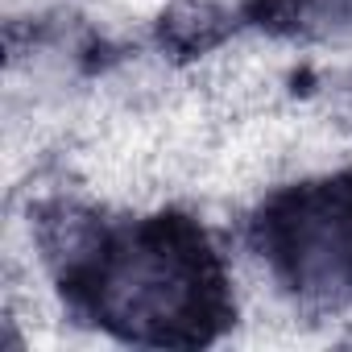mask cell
I'll return each mask as SVG.
<instances>
[{
    "mask_svg": "<svg viewBox=\"0 0 352 352\" xmlns=\"http://www.w3.org/2000/svg\"><path fill=\"white\" fill-rule=\"evenodd\" d=\"M195 265L170 245L129 249L104 278V311L137 331L183 323L195 311Z\"/></svg>",
    "mask_w": 352,
    "mask_h": 352,
    "instance_id": "obj_1",
    "label": "cell"
}]
</instances>
